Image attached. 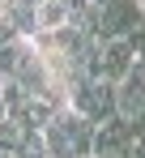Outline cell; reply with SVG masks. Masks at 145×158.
<instances>
[{"label":"cell","instance_id":"6da1fadb","mask_svg":"<svg viewBox=\"0 0 145 158\" xmlns=\"http://www.w3.org/2000/svg\"><path fill=\"white\" fill-rule=\"evenodd\" d=\"M39 137H43L47 158H90L94 154V124L81 111H72L68 103L56 107V115L39 128Z\"/></svg>","mask_w":145,"mask_h":158},{"label":"cell","instance_id":"5b68a950","mask_svg":"<svg viewBox=\"0 0 145 158\" xmlns=\"http://www.w3.org/2000/svg\"><path fill=\"white\" fill-rule=\"evenodd\" d=\"M128 47H132V64H145V17L132 26V34H128Z\"/></svg>","mask_w":145,"mask_h":158},{"label":"cell","instance_id":"7a4b0ae2","mask_svg":"<svg viewBox=\"0 0 145 158\" xmlns=\"http://www.w3.org/2000/svg\"><path fill=\"white\" fill-rule=\"evenodd\" d=\"M141 17H145L141 0H98L94 13L85 17V30L90 39H128Z\"/></svg>","mask_w":145,"mask_h":158},{"label":"cell","instance_id":"9c48e42d","mask_svg":"<svg viewBox=\"0 0 145 158\" xmlns=\"http://www.w3.org/2000/svg\"><path fill=\"white\" fill-rule=\"evenodd\" d=\"M141 4H145V0H141Z\"/></svg>","mask_w":145,"mask_h":158},{"label":"cell","instance_id":"8992f818","mask_svg":"<svg viewBox=\"0 0 145 158\" xmlns=\"http://www.w3.org/2000/svg\"><path fill=\"white\" fill-rule=\"evenodd\" d=\"M90 158H132V150H94Z\"/></svg>","mask_w":145,"mask_h":158},{"label":"cell","instance_id":"ba28073f","mask_svg":"<svg viewBox=\"0 0 145 158\" xmlns=\"http://www.w3.org/2000/svg\"><path fill=\"white\" fill-rule=\"evenodd\" d=\"M9 115V98H4V81H0V120Z\"/></svg>","mask_w":145,"mask_h":158},{"label":"cell","instance_id":"3957f363","mask_svg":"<svg viewBox=\"0 0 145 158\" xmlns=\"http://www.w3.org/2000/svg\"><path fill=\"white\" fill-rule=\"evenodd\" d=\"M68 107L81 111L90 124H102L107 115H115V81H102V77L81 73V77L68 85Z\"/></svg>","mask_w":145,"mask_h":158},{"label":"cell","instance_id":"277c9868","mask_svg":"<svg viewBox=\"0 0 145 158\" xmlns=\"http://www.w3.org/2000/svg\"><path fill=\"white\" fill-rule=\"evenodd\" d=\"M94 150H132V120L115 111L102 124H94Z\"/></svg>","mask_w":145,"mask_h":158},{"label":"cell","instance_id":"52a82bcc","mask_svg":"<svg viewBox=\"0 0 145 158\" xmlns=\"http://www.w3.org/2000/svg\"><path fill=\"white\" fill-rule=\"evenodd\" d=\"M132 158H145V132H141V137H132Z\"/></svg>","mask_w":145,"mask_h":158}]
</instances>
